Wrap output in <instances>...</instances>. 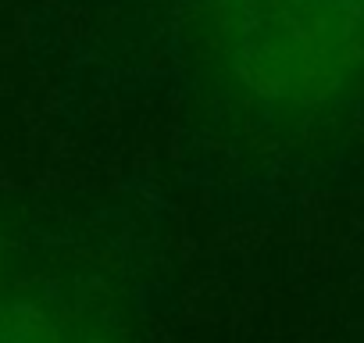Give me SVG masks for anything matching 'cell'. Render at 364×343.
Here are the masks:
<instances>
[{
	"label": "cell",
	"instance_id": "6da1fadb",
	"mask_svg": "<svg viewBox=\"0 0 364 343\" xmlns=\"http://www.w3.org/2000/svg\"><path fill=\"white\" fill-rule=\"evenodd\" d=\"M218 47L243 93L318 107L364 72V0H215Z\"/></svg>",
	"mask_w": 364,
	"mask_h": 343
}]
</instances>
